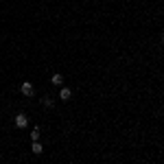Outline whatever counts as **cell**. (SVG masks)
Listing matches in <instances>:
<instances>
[{"instance_id":"cell-1","label":"cell","mask_w":164,"mask_h":164,"mask_svg":"<svg viewBox=\"0 0 164 164\" xmlns=\"http://www.w3.org/2000/svg\"><path fill=\"white\" fill-rule=\"evenodd\" d=\"M27 125H29V118H27L24 114H18V116H15V127H20V129H24Z\"/></svg>"},{"instance_id":"cell-2","label":"cell","mask_w":164,"mask_h":164,"mask_svg":"<svg viewBox=\"0 0 164 164\" xmlns=\"http://www.w3.org/2000/svg\"><path fill=\"white\" fill-rule=\"evenodd\" d=\"M20 92H22L24 96H33V85H31L29 81H24V83L20 85Z\"/></svg>"},{"instance_id":"cell-3","label":"cell","mask_w":164,"mask_h":164,"mask_svg":"<svg viewBox=\"0 0 164 164\" xmlns=\"http://www.w3.org/2000/svg\"><path fill=\"white\" fill-rule=\"evenodd\" d=\"M70 96H72V90H70V88H61L59 90V99L61 101H68Z\"/></svg>"},{"instance_id":"cell-4","label":"cell","mask_w":164,"mask_h":164,"mask_svg":"<svg viewBox=\"0 0 164 164\" xmlns=\"http://www.w3.org/2000/svg\"><path fill=\"white\" fill-rule=\"evenodd\" d=\"M31 149H33V153H35V155H39V153L44 151V147L37 142V140H33V147H31Z\"/></svg>"},{"instance_id":"cell-5","label":"cell","mask_w":164,"mask_h":164,"mask_svg":"<svg viewBox=\"0 0 164 164\" xmlns=\"http://www.w3.org/2000/svg\"><path fill=\"white\" fill-rule=\"evenodd\" d=\"M51 81H53V85H61V83H64V77H61V75H53Z\"/></svg>"},{"instance_id":"cell-6","label":"cell","mask_w":164,"mask_h":164,"mask_svg":"<svg viewBox=\"0 0 164 164\" xmlns=\"http://www.w3.org/2000/svg\"><path fill=\"white\" fill-rule=\"evenodd\" d=\"M42 105H44V107H53V105H55V101H53L51 96H44V99H42Z\"/></svg>"},{"instance_id":"cell-7","label":"cell","mask_w":164,"mask_h":164,"mask_svg":"<svg viewBox=\"0 0 164 164\" xmlns=\"http://www.w3.org/2000/svg\"><path fill=\"white\" fill-rule=\"evenodd\" d=\"M39 138V129L35 127V129H31V140H37Z\"/></svg>"},{"instance_id":"cell-8","label":"cell","mask_w":164,"mask_h":164,"mask_svg":"<svg viewBox=\"0 0 164 164\" xmlns=\"http://www.w3.org/2000/svg\"><path fill=\"white\" fill-rule=\"evenodd\" d=\"M160 42H162V44H164V33H162V35H160Z\"/></svg>"}]
</instances>
